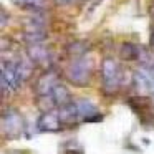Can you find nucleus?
Wrapping results in <instances>:
<instances>
[{"mask_svg": "<svg viewBox=\"0 0 154 154\" xmlns=\"http://www.w3.org/2000/svg\"><path fill=\"white\" fill-rule=\"evenodd\" d=\"M93 70H94L93 60L81 55V57H75V60L68 65L66 71H65V76L75 86H86L91 81Z\"/></svg>", "mask_w": 154, "mask_h": 154, "instance_id": "f257e3e1", "label": "nucleus"}, {"mask_svg": "<svg viewBox=\"0 0 154 154\" xmlns=\"http://www.w3.org/2000/svg\"><path fill=\"white\" fill-rule=\"evenodd\" d=\"M27 129V123H25L23 116L18 113L17 109H5L0 119V131L7 139H17Z\"/></svg>", "mask_w": 154, "mask_h": 154, "instance_id": "f03ea898", "label": "nucleus"}, {"mask_svg": "<svg viewBox=\"0 0 154 154\" xmlns=\"http://www.w3.org/2000/svg\"><path fill=\"white\" fill-rule=\"evenodd\" d=\"M101 76H103V93L114 94L121 85V68L114 58H104L101 63Z\"/></svg>", "mask_w": 154, "mask_h": 154, "instance_id": "7ed1b4c3", "label": "nucleus"}, {"mask_svg": "<svg viewBox=\"0 0 154 154\" xmlns=\"http://www.w3.org/2000/svg\"><path fill=\"white\" fill-rule=\"evenodd\" d=\"M0 83H2V91H4L5 96L10 93H15L18 90V86L23 83L17 73L14 60L12 61L4 60V63H2V73H0Z\"/></svg>", "mask_w": 154, "mask_h": 154, "instance_id": "20e7f679", "label": "nucleus"}, {"mask_svg": "<svg viewBox=\"0 0 154 154\" xmlns=\"http://www.w3.org/2000/svg\"><path fill=\"white\" fill-rule=\"evenodd\" d=\"M37 128H38V131H42V133H60V131L65 128V124H63V121H61L58 108L45 109L43 113L38 116Z\"/></svg>", "mask_w": 154, "mask_h": 154, "instance_id": "39448f33", "label": "nucleus"}, {"mask_svg": "<svg viewBox=\"0 0 154 154\" xmlns=\"http://www.w3.org/2000/svg\"><path fill=\"white\" fill-rule=\"evenodd\" d=\"M134 88H136L139 93L147 94V96L154 98V70L147 66H143L134 73L133 78Z\"/></svg>", "mask_w": 154, "mask_h": 154, "instance_id": "423d86ee", "label": "nucleus"}, {"mask_svg": "<svg viewBox=\"0 0 154 154\" xmlns=\"http://www.w3.org/2000/svg\"><path fill=\"white\" fill-rule=\"evenodd\" d=\"M58 83H60L58 73L55 70H48L37 80V83H35V93H37L38 98L50 96L51 91L55 90V86H57Z\"/></svg>", "mask_w": 154, "mask_h": 154, "instance_id": "0eeeda50", "label": "nucleus"}, {"mask_svg": "<svg viewBox=\"0 0 154 154\" xmlns=\"http://www.w3.org/2000/svg\"><path fill=\"white\" fill-rule=\"evenodd\" d=\"M27 57L35 65H48L51 63V51L43 43H32L27 48Z\"/></svg>", "mask_w": 154, "mask_h": 154, "instance_id": "6e6552de", "label": "nucleus"}, {"mask_svg": "<svg viewBox=\"0 0 154 154\" xmlns=\"http://www.w3.org/2000/svg\"><path fill=\"white\" fill-rule=\"evenodd\" d=\"M40 101H48V103L51 104V108H60V106H63V104L70 103L71 94H70V91H68V88L65 86V85L58 83L57 86H55V90L51 91L50 96L40 98Z\"/></svg>", "mask_w": 154, "mask_h": 154, "instance_id": "1a4fd4ad", "label": "nucleus"}, {"mask_svg": "<svg viewBox=\"0 0 154 154\" xmlns=\"http://www.w3.org/2000/svg\"><path fill=\"white\" fill-rule=\"evenodd\" d=\"M78 114L83 121H101V113L98 111V106L91 100H80L76 101Z\"/></svg>", "mask_w": 154, "mask_h": 154, "instance_id": "9d476101", "label": "nucleus"}, {"mask_svg": "<svg viewBox=\"0 0 154 154\" xmlns=\"http://www.w3.org/2000/svg\"><path fill=\"white\" fill-rule=\"evenodd\" d=\"M58 111H60L61 121H63L65 126H73V124H76L78 121H80V114H78L76 103H73V101H70V103L60 106Z\"/></svg>", "mask_w": 154, "mask_h": 154, "instance_id": "9b49d317", "label": "nucleus"}, {"mask_svg": "<svg viewBox=\"0 0 154 154\" xmlns=\"http://www.w3.org/2000/svg\"><path fill=\"white\" fill-rule=\"evenodd\" d=\"M141 51H143V50H141L137 45L126 42V43H123V45H121V48H119V57L123 58L124 61H139Z\"/></svg>", "mask_w": 154, "mask_h": 154, "instance_id": "f8f14e48", "label": "nucleus"}, {"mask_svg": "<svg viewBox=\"0 0 154 154\" xmlns=\"http://www.w3.org/2000/svg\"><path fill=\"white\" fill-rule=\"evenodd\" d=\"M14 5H17L18 8H23V10H42L45 7V0H10Z\"/></svg>", "mask_w": 154, "mask_h": 154, "instance_id": "ddd939ff", "label": "nucleus"}, {"mask_svg": "<svg viewBox=\"0 0 154 154\" xmlns=\"http://www.w3.org/2000/svg\"><path fill=\"white\" fill-rule=\"evenodd\" d=\"M88 50H90V43L85 40H76L73 43H70L66 47V51L73 57H81V55H86Z\"/></svg>", "mask_w": 154, "mask_h": 154, "instance_id": "4468645a", "label": "nucleus"}, {"mask_svg": "<svg viewBox=\"0 0 154 154\" xmlns=\"http://www.w3.org/2000/svg\"><path fill=\"white\" fill-rule=\"evenodd\" d=\"M139 61L143 63V66H147L151 70H154V53L152 51H141Z\"/></svg>", "mask_w": 154, "mask_h": 154, "instance_id": "2eb2a0df", "label": "nucleus"}, {"mask_svg": "<svg viewBox=\"0 0 154 154\" xmlns=\"http://www.w3.org/2000/svg\"><path fill=\"white\" fill-rule=\"evenodd\" d=\"M58 2L65 5H70V4H76V2H83V0H58Z\"/></svg>", "mask_w": 154, "mask_h": 154, "instance_id": "dca6fc26", "label": "nucleus"}, {"mask_svg": "<svg viewBox=\"0 0 154 154\" xmlns=\"http://www.w3.org/2000/svg\"><path fill=\"white\" fill-rule=\"evenodd\" d=\"M151 45L154 47V30H152V33H151Z\"/></svg>", "mask_w": 154, "mask_h": 154, "instance_id": "f3484780", "label": "nucleus"}]
</instances>
